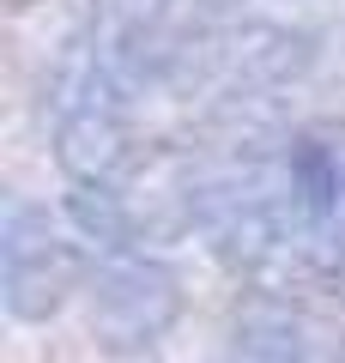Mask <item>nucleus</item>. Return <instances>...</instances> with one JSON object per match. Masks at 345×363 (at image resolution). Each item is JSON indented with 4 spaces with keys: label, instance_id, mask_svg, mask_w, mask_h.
<instances>
[{
    "label": "nucleus",
    "instance_id": "nucleus-1",
    "mask_svg": "<svg viewBox=\"0 0 345 363\" xmlns=\"http://www.w3.org/2000/svg\"><path fill=\"white\" fill-rule=\"evenodd\" d=\"M182 279L146 248H103L91 260V333L103 351H146L176 327Z\"/></svg>",
    "mask_w": 345,
    "mask_h": 363
},
{
    "label": "nucleus",
    "instance_id": "nucleus-2",
    "mask_svg": "<svg viewBox=\"0 0 345 363\" xmlns=\"http://www.w3.org/2000/svg\"><path fill=\"white\" fill-rule=\"evenodd\" d=\"M79 291V248L55 230V218L31 200L6 194L0 206V303L25 327L61 315V303Z\"/></svg>",
    "mask_w": 345,
    "mask_h": 363
},
{
    "label": "nucleus",
    "instance_id": "nucleus-3",
    "mask_svg": "<svg viewBox=\"0 0 345 363\" xmlns=\"http://www.w3.org/2000/svg\"><path fill=\"white\" fill-rule=\"evenodd\" d=\"M230 363H321L315 333L279 297H255L230 327Z\"/></svg>",
    "mask_w": 345,
    "mask_h": 363
}]
</instances>
